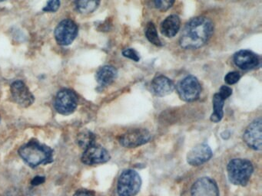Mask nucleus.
I'll return each instance as SVG.
<instances>
[{"instance_id": "16", "label": "nucleus", "mask_w": 262, "mask_h": 196, "mask_svg": "<svg viewBox=\"0 0 262 196\" xmlns=\"http://www.w3.org/2000/svg\"><path fill=\"white\" fill-rule=\"evenodd\" d=\"M117 75L118 72L114 67L106 65L100 68L97 72L96 81L99 85H109L116 79Z\"/></svg>"}, {"instance_id": "12", "label": "nucleus", "mask_w": 262, "mask_h": 196, "mask_svg": "<svg viewBox=\"0 0 262 196\" xmlns=\"http://www.w3.org/2000/svg\"><path fill=\"white\" fill-rule=\"evenodd\" d=\"M211 156L212 151L209 146L204 144H199L188 152L187 161L192 167H199L208 161Z\"/></svg>"}, {"instance_id": "10", "label": "nucleus", "mask_w": 262, "mask_h": 196, "mask_svg": "<svg viewBox=\"0 0 262 196\" xmlns=\"http://www.w3.org/2000/svg\"><path fill=\"white\" fill-rule=\"evenodd\" d=\"M243 139L245 144L252 149L261 150L262 147V120L257 119L248 126Z\"/></svg>"}, {"instance_id": "30", "label": "nucleus", "mask_w": 262, "mask_h": 196, "mask_svg": "<svg viewBox=\"0 0 262 196\" xmlns=\"http://www.w3.org/2000/svg\"><path fill=\"white\" fill-rule=\"evenodd\" d=\"M2 1H5V0H0V2H2Z\"/></svg>"}, {"instance_id": "23", "label": "nucleus", "mask_w": 262, "mask_h": 196, "mask_svg": "<svg viewBox=\"0 0 262 196\" xmlns=\"http://www.w3.org/2000/svg\"><path fill=\"white\" fill-rule=\"evenodd\" d=\"M60 7V0H49L42 10L46 12H56Z\"/></svg>"}, {"instance_id": "19", "label": "nucleus", "mask_w": 262, "mask_h": 196, "mask_svg": "<svg viewBox=\"0 0 262 196\" xmlns=\"http://www.w3.org/2000/svg\"><path fill=\"white\" fill-rule=\"evenodd\" d=\"M224 102H225V100L218 94H215L214 95V98H213L214 112L211 116V121L212 122H218L222 121L224 115Z\"/></svg>"}, {"instance_id": "8", "label": "nucleus", "mask_w": 262, "mask_h": 196, "mask_svg": "<svg viewBox=\"0 0 262 196\" xmlns=\"http://www.w3.org/2000/svg\"><path fill=\"white\" fill-rule=\"evenodd\" d=\"M11 98L22 107H28L33 103L35 98L25 83L16 81L10 86Z\"/></svg>"}, {"instance_id": "5", "label": "nucleus", "mask_w": 262, "mask_h": 196, "mask_svg": "<svg viewBox=\"0 0 262 196\" xmlns=\"http://www.w3.org/2000/svg\"><path fill=\"white\" fill-rule=\"evenodd\" d=\"M78 105V97L74 91L62 89L55 98L54 107L58 114L69 115L74 112Z\"/></svg>"}, {"instance_id": "6", "label": "nucleus", "mask_w": 262, "mask_h": 196, "mask_svg": "<svg viewBox=\"0 0 262 196\" xmlns=\"http://www.w3.org/2000/svg\"><path fill=\"white\" fill-rule=\"evenodd\" d=\"M177 91L181 100L192 102L197 100L200 96L202 88L199 80L194 76L189 75L178 83Z\"/></svg>"}, {"instance_id": "28", "label": "nucleus", "mask_w": 262, "mask_h": 196, "mask_svg": "<svg viewBox=\"0 0 262 196\" xmlns=\"http://www.w3.org/2000/svg\"><path fill=\"white\" fill-rule=\"evenodd\" d=\"M46 179L43 176H35L32 180V186H39L41 184L45 182Z\"/></svg>"}, {"instance_id": "21", "label": "nucleus", "mask_w": 262, "mask_h": 196, "mask_svg": "<svg viewBox=\"0 0 262 196\" xmlns=\"http://www.w3.org/2000/svg\"><path fill=\"white\" fill-rule=\"evenodd\" d=\"M146 38L151 43L157 46H162V42L158 38V32L155 24L152 23H148L146 28Z\"/></svg>"}, {"instance_id": "25", "label": "nucleus", "mask_w": 262, "mask_h": 196, "mask_svg": "<svg viewBox=\"0 0 262 196\" xmlns=\"http://www.w3.org/2000/svg\"><path fill=\"white\" fill-rule=\"evenodd\" d=\"M122 54L125 58H129V59L133 60V61H139L140 60V56H139V53L134 49H126L122 51Z\"/></svg>"}, {"instance_id": "7", "label": "nucleus", "mask_w": 262, "mask_h": 196, "mask_svg": "<svg viewBox=\"0 0 262 196\" xmlns=\"http://www.w3.org/2000/svg\"><path fill=\"white\" fill-rule=\"evenodd\" d=\"M78 35V26L72 20H64L58 23L55 29V39L60 46L72 44Z\"/></svg>"}, {"instance_id": "24", "label": "nucleus", "mask_w": 262, "mask_h": 196, "mask_svg": "<svg viewBox=\"0 0 262 196\" xmlns=\"http://www.w3.org/2000/svg\"><path fill=\"white\" fill-rule=\"evenodd\" d=\"M240 77L241 76H240L238 72H229L227 74V75L225 77V81L229 85H233L239 81Z\"/></svg>"}, {"instance_id": "27", "label": "nucleus", "mask_w": 262, "mask_h": 196, "mask_svg": "<svg viewBox=\"0 0 262 196\" xmlns=\"http://www.w3.org/2000/svg\"><path fill=\"white\" fill-rule=\"evenodd\" d=\"M73 196H95L92 192L87 189H79L73 195Z\"/></svg>"}, {"instance_id": "15", "label": "nucleus", "mask_w": 262, "mask_h": 196, "mask_svg": "<svg viewBox=\"0 0 262 196\" xmlns=\"http://www.w3.org/2000/svg\"><path fill=\"white\" fill-rule=\"evenodd\" d=\"M151 91L158 97H165L173 93L175 84L169 77L164 75L155 77L151 81Z\"/></svg>"}, {"instance_id": "13", "label": "nucleus", "mask_w": 262, "mask_h": 196, "mask_svg": "<svg viewBox=\"0 0 262 196\" xmlns=\"http://www.w3.org/2000/svg\"><path fill=\"white\" fill-rule=\"evenodd\" d=\"M192 196H219L216 182L209 177L201 178L192 186Z\"/></svg>"}, {"instance_id": "11", "label": "nucleus", "mask_w": 262, "mask_h": 196, "mask_svg": "<svg viewBox=\"0 0 262 196\" xmlns=\"http://www.w3.org/2000/svg\"><path fill=\"white\" fill-rule=\"evenodd\" d=\"M110 159L109 152L103 147L99 146H90L86 149L82 156L81 160L84 164L88 166L102 164L106 163Z\"/></svg>"}, {"instance_id": "3", "label": "nucleus", "mask_w": 262, "mask_h": 196, "mask_svg": "<svg viewBox=\"0 0 262 196\" xmlns=\"http://www.w3.org/2000/svg\"><path fill=\"white\" fill-rule=\"evenodd\" d=\"M229 181L236 186H246L253 173V165L245 159H234L228 165Z\"/></svg>"}, {"instance_id": "2", "label": "nucleus", "mask_w": 262, "mask_h": 196, "mask_svg": "<svg viewBox=\"0 0 262 196\" xmlns=\"http://www.w3.org/2000/svg\"><path fill=\"white\" fill-rule=\"evenodd\" d=\"M18 152L26 163L32 168L40 165L49 164L53 161V149L41 144L38 140H30L22 146Z\"/></svg>"}, {"instance_id": "22", "label": "nucleus", "mask_w": 262, "mask_h": 196, "mask_svg": "<svg viewBox=\"0 0 262 196\" xmlns=\"http://www.w3.org/2000/svg\"><path fill=\"white\" fill-rule=\"evenodd\" d=\"M155 7L160 11H166L170 9L174 4L175 0H154Z\"/></svg>"}, {"instance_id": "29", "label": "nucleus", "mask_w": 262, "mask_h": 196, "mask_svg": "<svg viewBox=\"0 0 262 196\" xmlns=\"http://www.w3.org/2000/svg\"><path fill=\"white\" fill-rule=\"evenodd\" d=\"M6 196H20V194L16 190H10V191L8 192Z\"/></svg>"}, {"instance_id": "17", "label": "nucleus", "mask_w": 262, "mask_h": 196, "mask_svg": "<svg viewBox=\"0 0 262 196\" xmlns=\"http://www.w3.org/2000/svg\"><path fill=\"white\" fill-rule=\"evenodd\" d=\"M180 28V19L175 15H172L162 22L161 31L165 36L172 38L178 33Z\"/></svg>"}, {"instance_id": "9", "label": "nucleus", "mask_w": 262, "mask_h": 196, "mask_svg": "<svg viewBox=\"0 0 262 196\" xmlns=\"http://www.w3.org/2000/svg\"><path fill=\"white\" fill-rule=\"evenodd\" d=\"M151 139V134L146 129H133L121 135L119 143L126 148H135L147 144Z\"/></svg>"}, {"instance_id": "26", "label": "nucleus", "mask_w": 262, "mask_h": 196, "mask_svg": "<svg viewBox=\"0 0 262 196\" xmlns=\"http://www.w3.org/2000/svg\"><path fill=\"white\" fill-rule=\"evenodd\" d=\"M218 94L223 98L224 100H225V99H227L231 95H233V89L228 87V86H222Z\"/></svg>"}, {"instance_id": "4", "label": "nucleus", "mask_w": 262, "mask_h": 196, "mask_svg": "<svg viewBox=\"0 0 262 196\" xmlns=\"http://www.w3.org/2000/svg\"><path fill=\"white\" fill-rule=\"evenodd\" d=\"M142 179L137 172L124 171L119 176L117 191L119 196H135L141 189Z\"/></svg>"}, {"instance_id": "20", "label": "nucleus", "mask_w": 262, "mask_h": 196, "mask_svg": "<svg viewBox=\"0 0 262 196\" xmlns=\"http://www.w3.org/2000/svg\"><path fill=\"white\" fill-rule=\"evenodd\" d=\"M95 137L90 131H83L78 135L77 142L79 147L87 149L90 146L95 144Z\"/></svg>"}, {"instance_id": "1", "label": "nucleus", "mask_w": 262, "mask_h": 196, "mask_svg": "<svg viewBox=\"0 0 262 196\" xmlns=\"http://www.w3.org/2000/svg\"><path fill=\"white\" fill-rule=\"evenodd\" d=\"M213 30L212 22L208 18H194L187 23L182 31L180 38V46L185 49L203 47L209 40Z\"/></svg>"}, {"instance_id": "18", "label": "nucleus", "mask_w": 262, "mask_h": 196, "mask_svg": "<svg viewBox=\"0 0 262 196\" xmlns=\"http://www.w3.org/2000/svg\"><path fill=\"white\" fill-rule=\"evenodd\" d=\"M100 4V0H76L77 10L83 14H89L96 10Z\"/></svg>"}, {"instance_id": "14", "label": "nucleus", "mask_w": 262, "mask_h": 196, "mask_svg": "<svg viewBox=\"0 0 262 196\" xmlns=\"http://www.w3.org/2000/svg\"><path fill=\"white\" fill-rule=\"evenodd\" d=\"M234 62L236 66L242 70H252L259 65V57L248 50L237 51L234 56Z\"/></svg>"}]
</instances>
